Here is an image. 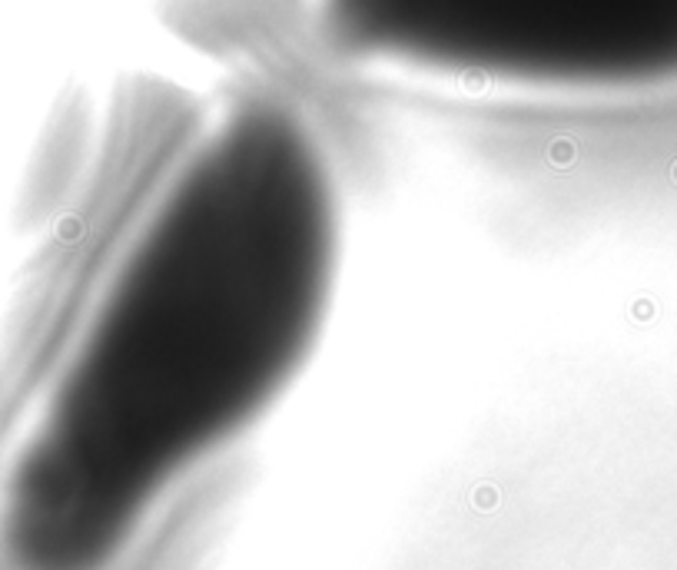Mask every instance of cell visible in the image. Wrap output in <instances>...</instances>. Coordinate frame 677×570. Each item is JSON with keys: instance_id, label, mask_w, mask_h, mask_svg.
<instances>
[{"instance_id": "1", "label": "cell", "mask_w": 677, "mask_h": 570, "mask_svg": "<svg viewBox=\"0 0 677 570\" xmlns=\"http://www.w3.org/2000/svg\"><path fill=\"white\" fill-rule=\"evenodd\" d=\"M339 189L279 96L173 126L113 209L0 465V570H113L156 508L253 428L329 322Z\"/></svg>"}]
</instances>
